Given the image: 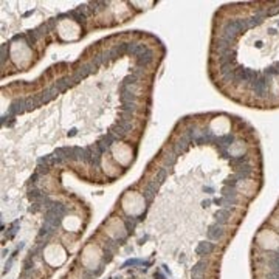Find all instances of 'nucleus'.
Segmentation results:
<instances>
[{"mask_svg": "<svg viewBox=\"0 0 279 279\" xmlns=\"http://www.w3.org/2000/svg\"><path fill=\"white\" fill-rule=\"evenodd\" d=\"M59 34L65 41H72V39H76L79 36V27L73 21H62L59 24Z\"/></svg>", "mask_w": 279, "mask_h": 279, "instance_id": "f257e3e1", "label": "nucleus"}, {"mask_svg": "<svg viewBox=\"0 0 279 279\" xmlns=\"http://www.w3.org/2000/svg\"><path fill=\"white\" fill-rule=\"evenodd\" d=\"M112 152H113L116 160L121 163V165H127L130 162L132 151H130L129 146H126V145H115L113 149H112Z\"/></svg>", "mask_w": 279, "mask_h": 279, "instance_id": "f03ea898", "label": "nucleus"}]
</instances>
